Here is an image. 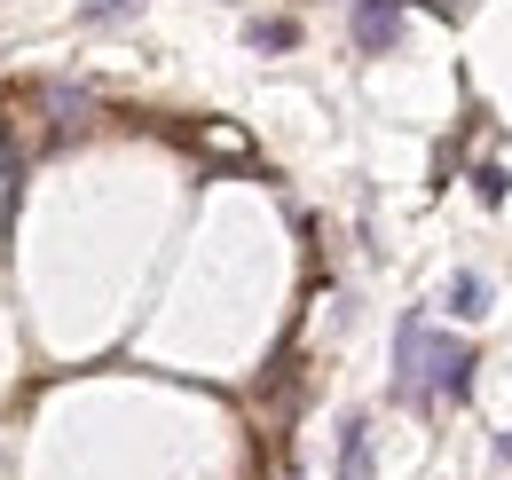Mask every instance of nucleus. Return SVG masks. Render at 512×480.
Wrapping results in <instances>:
<instances>
[{"mask_svg":"<svg viewBox=\"0 0 512 480\" xmlns=\"http://www.w3.org/2000/svg\"><path fill=\"white\" fill-rule=\"evenodd\" d=\"M339 480H371V425L363 418L339 425Z\"/></svg>","mask_w":512,"mask_h":480,"instance_id":"obj_4","label":"nucleus"},{"mask_svg":"<svg viewBox=\"0 0 512 480\" xmlns=\"http://www.w3.org/2000/svg\"><path fill=\"white\" fill-rule=\"evenodd\" d=\"M505 189H512L505 166H473V197H481V205H505Z\"/></svg>","mask_w":512,"mask_h":480,"instance_id":"obj_7","label":"nucleus"},{"mask_svg":"<svg viewBox=\"0 0 512 480\" xmlns=\"http://www.w3.org/2000/svg\"><path fill=\"white\" fill-rule=\"evenodd\" d=\"M245 48L284 56V48H300V24H292V16H253V24H245Z\"/></svg>","mask_w":512,"mask_h":480,"instance_id":"obj_5","label":"nucleus"},{"mask_svg":"<svg viewBox=\"0 0 512 480\" xmlns=\"http://www.w3.org/2000/svg\"><path fill=\"white\" fill-rule=\"evenodd\" d=\"M497 465H512V433H505V441H497Z\"/></svg>","mask_w":512,"mask_h":480,"instance_id":"obj_8","label":"nucleus"},{"mask_svg":"<svg viewBox=\"0 0 512 480\" xmlns=\"http://www.w3.org/2000/svg\"><path fill=\"white\" fill-rule=\"evenodd\" d=\"M394 40H402V0H355V48L386 56Z\"/></svg>","mask_w":512,"mask_h":480,"instance_id":"obj_2","label":"nucleus"},{"mask_svg":"<svg viewBox=\"0 0 512 480\" xmlns=\"http://www.w3.org/2000/svg\"><path fill=\"white\" fill-rule=\"evenodd\" d=\"M127 16H142V0H87V8H79V24H87V32H103V24H127Z\"/></svg>","mask_w":512,"mask_h":480,"instance_id":"obj_6","label":"nucleus"},{"mask_svg":"<svg viewBox=\"0 0 512 480\" xmlns=\"http://www.w3.org/2000/svg\"><path fill=\"white\" fill-rule=\"evenodd\" d=\"M473 394V347L426 331V315H402L394 331V402L434 410V402H465Z\"/></svg>","mask_w":512,"mask_h":480,"instance_id":"obj_1","label":"nucleus"},{"mask_svg":"<svg viewBox=\"0 0 512 480\" xmlns=\"http://www.w3.org/2000/svg\"><path fill=\"white\" fill-rule=\"evenodd\" d=\"M442 307L457 315V323H481V315H489V276H481V268H457V276L442 284Z\"/></svg>","mask_w":512,"mask_h":480,"instance_id":"obj_3","label":"nucleus"}]
</instances>
